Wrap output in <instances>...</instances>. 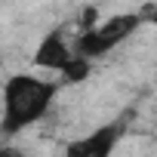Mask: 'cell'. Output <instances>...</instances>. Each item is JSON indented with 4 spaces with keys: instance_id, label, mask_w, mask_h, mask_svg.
<instances>
[{
    "instance_id": "6da1fadb",
    "label": "cell",
    "mask_w": 157,
    "mask_h": 157,
    "mask_svg": "<svg viewBox=\"0 0 157 157\" xmlns=\"http://www.w3.org/2000/svg\"><path fill=\"white\" fill-rule=\"evenodd\" d=\"M52 96H56V86L46 80H37L31 74L13 77L3 90V129L19 132L28 123L40 120L52 105Z\"/></svg>"
},
{
    "instance_id": "7a4b0ae2",
    "label": "cell",
    "mask_w": 157,
    "mask_h": 157,
    "mask_svg": "<svg viewBox=\"0 0 157 157\" xmlns=\"http://www.w3.org/2000/svg\"><path fill=\"white\" fill-rule=\"evenodd\" d=\"M136 28H139V16H136V13H132V16H114V19H108L105 25L90 28V31H83L80 37H77V52H80L83 59L102 56V52H108L111 46H117L120 40H126Z\"/></svg>"
},
{
    "instance_id": "3957f363",
    "label": "cell",
    "mask_w": 157,
    "mask_h": 157,
    "mask_svg": "<svg viewBox=\"0 0 157 157\" xmlns=\"http://www.w3.org/2000/svg\"><path fill=\"white\" fill-rule=\"evenodd\" d=\"M117 136H120L117 126H102V129H96L86 139L71 142L68 151H65V157H108L111 148H114V142H117Z\"/></svg>"
},
{
    "instance_id": "277c9868",
    "label": "cell",
    "mask_w": 157,
    "mask_h": 157,
    "mask_svg": "<svg viewBox=\"0 0 157 157\" xmlns=\"http://www.w3.org/2000/svg\"><path fill=\"white\" fill-rule=\"evenodd\" d=\"M37 65H43V68H65L74 56H71V49L65 46V40H62V34H52V37H46L43 43H40V49H37Z\"/></svg>"
},
{
    "instance_id": "5b68a950",
    "label": "cell",
    "mask_w": 157,
    "mask_h": 157,
    "mask_svg": "<svg viewBox=\"0 0 157 157\" xmlns=\"http://www.w3.org/2000/svg\"><path fill=\"white\" fill-rule=\"evenodd\" d=\"M0 157H22V154H19L16 148H10V151H0Z\"/></svg>"
}]
</instances>
